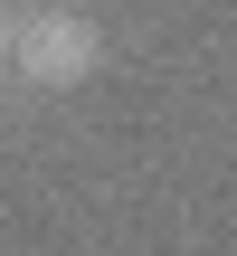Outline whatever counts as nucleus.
Masks as SVG:
<instances>
[{"mask_svg":"<svg viewBox=\"0 0 237 256\" xmlns=\"http://www.w3.org/2000/svg\"><path fill=\"white\" fill-rule=\"evenodd\" d=\"M0 57H10V19H0Z\"/></svg>","mask_w":237,"mask_h":256,"instance_id":"nucleus-2","label":"nucleus"},{"mask_svg":"<svg viewBox=\"0 0 237 256\" xmlns=\"http://www.w3.org/2000/svg\"><path fill=\"white\" fill-rule=\"evenodd\" d=\"M10 57H19L38 86H76V76H95V28L66 19V10H48V19H28V28H10Z\"/></svg>","mask_w":237,"mask_h":256,"instance_id":"nucleus-1","label":"nucleus"}]
</instances>
